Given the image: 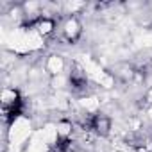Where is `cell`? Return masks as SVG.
<instances>
[{
	"label": "cell",
	"mask_w": 152,
	"mask_h": 152,
	"mask_svg": "<svg viewBox=\"0 0 152 152\" xmlns=\"http://www.w3.org/2000/svg\"><path fill=\"white\" fill-rule=\"evenodd\" d=\"M63 66H64V63H63V59L59 56H50L48 61H47V70L50 73H59L63 70Z\"/></svg>",
	"instance_id": "277c9868"
},
{
	"label": "cell",
	"mask_w": 152,
	"mask_h": 152,
	"mask_svg": "<svg viewBox=\"0 0 152 152\" xmlns=\"http://www.w3.org/2000/svg\"><path fill=\"white\" fill-rule=\"evenodd\" d=\"M23 113V99L18 90L4 88L2 91V116L6 124H13Z\"/></svg>",
	"instance_id": "6da1fadb"
},
{
	"label": "cell",
	"mask_w": 152,
	"mask_h": 152,
	"mask_svg": "<svg viewBox=\"0 0 152 152\" xmlns=\"http://www.w3.org/2000/svg\"><path fill=\"white\" fill-rule=\"evenodd\" d=\"M68 83H70V88L75 95H86L88 93V86H90L88 75L79 63H72L70 72H68Z\"/></svg>",
	"instance_id": "7a4b0ae2"
},
{
	"label": "cell",
	"mask_w": 152,
	"mask_h": 152,
	"mask_svg": "<svg viewBox=\"0 0 152 152\" xmlns=\"http://www.w3.org/2000/svg\"><path fill=\"white\" fill-rule=\"evenodd\" d=\"M83 34V25L81 22L75 18V16H70L64 20L63 27H61V38L66 41V43H75Z\"/></svg>",
	"instance_id": "3957f363"
}]
</instances>
